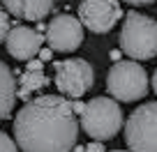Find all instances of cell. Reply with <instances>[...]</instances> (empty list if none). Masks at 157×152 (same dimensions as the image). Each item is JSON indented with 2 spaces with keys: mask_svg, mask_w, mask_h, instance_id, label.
I'll return each instance as SVG.
<instances>
[{
  "mask_svg": "<svg viewBox=\"0 0 157 152\" xmlns=\"http://www.w3.org/2000/svg\"><path fill=\"white\" fill-rule=\"evenodd\" d=\"M113 152H127V150H113Z\"/></svg>",
  "mask_w": 157,
  "mask_h": 152,
  "instance_id": "d6986e66",
  "label": "cell"
},
{
  "mask_svg": "<svg viewBox=\"0 0 157 152\" xmlns=\"http://www.w3.org/2000/svg\"><path fill=\"white\" fill-rule=\"evenodd\" d=\"M148 74L134 60H118L106 74V90L116 102H136L148 95Z\"/></svg>",
  "mask_w": 157,
  "mask_h": 152,
  "instance_id": "277c9868",
  "label": "cell"
},
{
  "mask_svg": "<svg viewBox=\"0 0 157 152\" xmlns=\"http://www.w3.org/2000/svg\"><path fill=\"white\" fill-rule=\"evenodd\" d=\"M78 127L72 102L60 95L30 99L14 118V136L21 152H72Z\"/></svg>",
  "mask_w": 157,
  "mask_h": 152,
  "instance_id": "6da1fadb",
  "label": "cell"
},
{
  "mask_svg": "<svg viewBox=\"0 0 157 152\" xmlns=\"http://www.w3.org/2000/svg\"><path fill=\"white\" fill-rule=\"evenodd\" d=\"M123 19V7L116 0H83L78 5V21L95 35H104Z\"/></svg>",
  "mask_w": 157,
  "mask_h": 152,
  "instance_id": "52a82bcc",
  "label": "cell"
},
{
  "mask_svg": "<svg viewBox=\"0 0 157 152\" xmlns=\"http://www.w3.org/2000/svg\"><path fill=\"white\" fill-rule=\"evenodd\" d=\"M2 5H5L7 14L16 16V19H23V21H42L56 7L51 0H7Z\"/></svg>",
  "mask_w": 157,
  "mask_h": 152,
  "instance_id": "30bf717a",
  "label": "cell"
},
{
  "mask_svg": "<svg viewBox=\"0 0 157 152\" xmlns=\"http://www.w3.org/2000/svg\"><path fill=\"white\" fill-rule=\"evenodd\" d=\"M53 69H56V76H53L56 88H58L60 97L65 99L83 97L95 85V69L90 67L88 60H81V58L58 60V62H53Z\"/></svg>",
  "mask_w": 157,
  "mask_h": 152,
  "instance_id": "8992f818",
  "label": "cell"
},
{
  "mask_svg": "<svg viewBox=\"0 0 157 152\" xmlns=\"http://www.w3.org/2000/svg\"><path fill=\"white\" fill-rule=\"evenodd\" d=\"M152 90H155V95H157V69H155V74H152Z\"/></svg>",
  "mask_w": 157,
  "mask_h": 152,
  "instance_id": "ac0fdd59",
  "label": "cell"
},
{
  "mask_svg": "<svg viewBox=\"0 0 157 152\" xmlns=\"http://www.w3.org/2000/svg\"><path fill=\"white\" fill-rule=\"evenodd\" d=\"M51 53H53L51 49H42V51H39V58H42V62H44V60H49V58H51Z\"/></svg>",
  "mask_w": 157,
  "mask_h": 152,
  "instance_id": "e0dca14e",
  "label": "cell"
},
{
  "mask_svg": "<svg viewBox=\"0 0 157 152\" xmlns=\"http://www.w3.org/2000/svg\"><path fill=\"white\" fill-rule=\"evenodd\" d=\"M16 104V79L14 72L0 60V122L7 120Z\"/></svg>",
  "mask_w": 157,
  "mask_h": 152,
  "instance_id": "7c38bea8",
  "label": "cell"
},
{
  "mask_svg": "<svg viewBox=\"0 0 157 152\" xmlns=\"http://www.w3.org/2000/svg\"><path fill=\"white\" fill-rule=\"evenodd\" d=\"M86 152H106V150H104V143H97V141H93L88 147H86Z\"/></svg>",
  "mask_w": 157,
  "mask_h": 152,
  "instance_id": "9a60e30c",
  "label": "cell"
},
{
  "mask_svg": "<svg viewBox=\"0 0 157 152\" xmlns=\"http://www.w3.org/2000/svg\"><path fill=\"white\" fill-rule=\"evenodd\" d=\"M118 42L134 62L152 60L157 55V21L141 12H127Z\"/></svg>",
  "mask_w": 157,
  "mask_h": 152,
  "instance_id": "7a4b0ae2",
  "label": "cell"
},
{
  "mask_svg": "<svg viewBox=\"0 0 157 152\" xmlns=\"http://www.w3.org/2000/svg\"><path fill=\"white\" fill-rule=\"evenodd\" d=\"M78 124L93 141H111L123 129V108L111 97H95L86 104Z\"/></svg>",
  "mask_w": 157,
  "mask_h": 152,
  "instance_id": "3957f363",
  "label": "cell"
},
{
  "mask_svg": "<svg viewBox=\"0 0 157 152\" xmlns=\"http://www.w3.org/2000/svg\"><path fill=\"white\" fill-rule=\"evenodd\" d=\"M83 108H86V104H83V102H72V111H74V115H81V113H83Z\"/></svg>",
  "mask_w": 157,
  "mask_h": 152,
  "instance_id": "2e32d148",
  "label": "cell"
},
{
  "mask_svg": "<svg viewBox=\"0 0 157 152\" xmlns=\"http://www.w3.org/2000/svg\"><path fill=\"white\" fill-rule=\"evenodd\" d=\"M46 44L51 51L72 53L83 44V25L72 14H58L46 23Z\"/></svg>",
  "mask_w": 157,
  "mask_h": 152,
  "instance_id": "ba28073f",
  "label": "cell"
},
{
  "mask_svg": "<svg viewBox=\"0 0 157 152\" xmlns=\"http://www.w3.org/2000/svg\"><path fill=\"white\" fill-rule=\"evenodd\" d=\"M0 152H19L16 141L10 136V134H5V132H0Z\"/></svg>",
  "mask_w": 157,
  "mask_h": 152,
  "instance_id": "5bb4252c",
  "label": "cell"
},
{
  "mask_svg": "<svg viewBox=\"0 0 157 152\" xmlns=\"http://www.w3.org/2000/svg\"><path fill=\"white\" fill-rule=\"evenodd\" d=\"M42 42H46V37L37 32V30L28 28V25H14L12 32L7 35V53L14 60H33L35 55L42 51Z\"/></svg>",
  "mask_w": 157,
  "mask_h": 152,
  "instance_id": "9c48e42d",
  "label": "cell"
},
{
  "mask_svg": "<svg viewBox=\"0 0 157 152\" xmlns=\"http://www.w3.org/2000/svg\"><path fill=\"white\" fill-rule=\"evenodd\" d=\"M46 83H49V79H46V74H44L42 60H30L28 69L21 74V79H19L16 99H28L30 102V95H35L37 90H42Z\"/></svg>",
  "mask_w": 157,
  "mask_h": 152,
  "instance_id": "8fae6325",
  "label": "cell"
},
{
  "mask_svg": "<svg viewBox=\"0 0 157 152\" xmlns=\"http://www.w3.org/2000/svg\"><path fill=\"white\" fill-rule=\"evenodd\" d=\"M12 21H10V14L5 12V7H2V2H0V44L2 42H7V35L12 32Z\"/></svg>",
  "mask_w": 157,
  "mask_h": 152,
  "instance_id": "4fadbf2b",
  "label": "cell"
},
{
  "mask_svg": "<svg viewBox=\"0 0 157 152\" xmlns=\"http://www.w3.org/2000/svg\"><path fill=\"white\" fill-rule=\"evenodd\" d=\"M125 143L129 152H157V102H146L129 113Z\"/></svg>",
  "mask_w": 157,
  "mask_h": 152,
  "instance_id": "5b68a950",
  "label": "cell"
}]
</instances>
